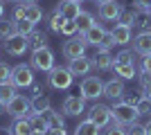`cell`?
<instances>
[{"label": "cell", "mask_w": 151, "mask_h": 135, "mask_svg": "<svg viewBox=\"0 0 151 135\" xmlns=\"http://www.w3.org/2000/svg\"><path fill=\"white\" fill-rule=\"evenodd\" d=\"M75 81V74L70 72V68H63V65H54L50 72H47V84L54 90H68Z\"/></svg>", "instance_id": "1"}, {"label": "cell", "mask_w": 151, "mask_h": 135, "mask_svg": "<svg viewBox=\"0 0 151 135\" xmlns=\"http://www.w3.org/2000/svg\"><path fill=\"white\" fill-rule=\"evenodd\" d=\"M29 65L38 72H50L54 68V52L50 47H38V50H32V59Z\"/></svg>", "instance_id": "2"}, {"label": "cell", "mask_w": 151, "mask_h": 135, "mask_svg": "<svg viewBox=\"0 0 151 135\" xmlns=\"http://www.w3.org/2000/svg\"><path fill=\"white\" fill-rule=\"evenodd\" d=\"M111 113H113V119L117 124H124V126H129V124H133V122H138V108L135 106H129V104H124V101H117V104H113L111 106Z\"/></svg>", "instance_id": "3"}, {"label": "cell", "mask_w": 151, "mask_h": 135, "mask_svg": "<svg viewBox=\"0 0 151 135\" xmlns=\"http://www.w3.org/2000/svg\"><path fill=\"white\" fill-rule=\"evenodd\" d=\"M86 47H88V43H86V39H83V34L79 32V36H68V41L63 43V56L68 59V61H72V59H79L86 54Z\"/></svg>", "instance_id": "4"}, {"label": "cell", "mask_w": 151, "mask_h": 135, "mask_svg": "<svg viewBox=\"0 0 151 135\" xmlns=\"http://www.w3.org/2000/svg\"><path fill=\"white\" fill-rule=\"evenodd\" d=\"M34 81H36V77H34V68L32 65L18 63L12 68V84L16 88H29Z\"/></svg>", "instance_id": "5"}, {"label": "cell", "mask_w": 151, "mask_h": 135, "mask_svg": "<svg viewBox=\"0 0 151 135\" xmlns=\"http://www.w3.org/2000/svg\"><path fill=\"white\" fill-rule=\"evenodd\" d=\"M79 92H81L83 99H88V101H95L97 97L104 95V81L99 77H86L79 86Z\"/></svg>", "instance_id": "6"}, {"label": "cell", "mask_w": 151, "mask_h": 135, "mask_svg": "<svg viewBox=\"0 0 151 135\" xmlns=\"http://www.w3.org/2000/svg\"><path fill=\"white\" fill-rule=\"evenodd\" d=\"M7 115H12L14 119L16 117H29L32 115V99H27L23 95H16L7 104Z\"/></svg>", "instance_id": "7"}, {"label": "cell", "mask_w": 151, "mask_h": 135, "mask_svg": "<svg viewBox=\"0 0 151 135\" xmlns=\"http://www.w3.org/2000/svg\"><path fill=\"white\" fill-rule=\"evenodd\" d=\"M5 50H7V54H12V56H23V54L29 50V41H27V36L16 32L14 36H9V39L5 41Z\"/></svg>", "instance_id": "8"}, {"label": "cell", "mask_w": 151, "mask_h": 135, "mask_svg": "<svg viewBox=\"0 0 151 135\" xmlns=\"http://www.w3.org/2000/svg\"><path fill=\"white\" fill-rule=\"evenodd\" d=\"M88 119L95 122L99 129H106L108 124H111V119H113V113H111V108L104 106V104H95L93 108L88 110Z\"/></svg>", "instance_id": "9"}, {"label": "cell", "mask_w": 151, "mask_h": 135, "mask_svg": "<svg viewBox=\"0 0 151 135\" xmlns=\"http://www.w3.org/2000/svg\"><path fill=\"white\" fill-rule=\"evenodd\" d=\"M86 99H83L81 95L77 97V95H70L63 99V106H61V113L63 115H68V117H77V115H81L83 110H86Z\"/></svg>", "instance_id": "10"}, {"label": "cell", "mask_w": 151, "mask_h": 135, "mask_svg": "<svg viewBox=\"0 0 151 135\" xmlns=\"http://www.w3.org/2000/svg\"><path fill=\"white\" fill-rule=\"evenodd\" d=\"M120 11H122V5L117 0H106L97 7V16L101 20H117L120 18Z\"/></svg>", "instance_id": "11"}, {"label": "cell", "mask_w": 151, "mask_h": 135, "mask_svg": "<svg viewBox=\"0 0 151 135\" xmlns=\"http://www.w3.org/2000/svg\"><path fill=\"white\" fill-rule=\"evenodd\" d=\"M68 68H70V72H72L75 77H88L90 70H93V59H88L83 54V56H79V59H72Z\"/></svg>", "instance_id": "12"}, {"label": "cell", "mask_w": 151, "mask_h": 135, "mask_svg": "<svg viewBox=\"0 0 151 135\" xmlns=\"http://www.w3.org/2000/svg\"><path fill=\"white\" fill-rule=\"evenodd\" d=\"M124 79L120 77H113L111 81H106L104 84V97H108V99H122V95H124Z\"/></svg>", "instance_id": "13"}, {"label": "cell", "mask_w": 151, "mask_h": 135, "mask_svg": "<svg viewBox=\"0 0 151 135\" xmlns=\"http://www.w3.org/2000/svg\"><path fill=\"white\" fill-rule=\"evenodd\" d=\"M133 52L140 54V56L151 54V32H140L138 36L133 39Z\"/></svg>", "instance_id": "14"}, {"label": "cell", "mask_w": 151, "mask_h": 135, "mask_svg": "<svg viewBox=\"0 0 151 135\" xmlns=\"http://www.w3.org/2000/svg\"><path fill=\"white\" fill-rule=\"evenodd\" d=\"M81 34H83V39H86V43H88V45H95V47H97V45L104 41V36H106V29H104L99 23H95V25H90L88 29L81 32Z\"/></svg>", "instance_id": "15"}, {"label": "cell", "mask_w": 151, "mask_h": 135, "mask_svg": "<svg viewBox=\"0 0 151 135\" xmlns=\"http://www.w3.org/2000/svg\"><path fill=\"white\" fill-rule=\"evenodd\" d=\"M113 72H115V77L124 79V81H131V79L138 77L135 63H113Z\"/></svg>", "instance_id": "16"}, {"label": "cell", "mask_w": 151, "mask_h": 135, "mask_svg": "<svg viewBox=\"0 0 151 135\" xmlns=\"http://www.w3.org/2000/svg\"><path fill=\"white\" fill-rule=\"evenodd\" d=\"M111 36H113L115 45H126V43H131V27L117 23V25L111 29Z\"/></svg>", "instance_id": "17"}, {"label": "cell", "mask_w": 151, "mask_h": 135, "mask_svg": "<svg viewBox=\"0 0 151 135\" xmlns=\"http://www.w3.org/2000/svg\"><path fill=\"white\" fill-rule=\"evenodd\" d=\"M57 9L63 14V18H68V20H75L79 16V11H81L79 2H75V0H61L57 5Z\"/></svg>", "instance_id": "18"}, {"label": "cell", "mask_w": 151, "mask_h": 135, "mask_svg": "<svg viewBox=\"0 0 151 135\" xmlns=\"http://www.w3.org/2000/svg\"><path fill=\"white\" fill-rule=\"evenodd\" d=\"M43 117H45V122H47V129H63V126H65V119H63L61 110L47 108L43 113Z\"/></svg>", "instance_id": "19"}, {"label": "cell", "mask_w": 151, "mask_h": 135, "mask_svg": "<svg viewBox=\"0 0 151 135\" xmlns=\"http://www.w3.org/2000/svg\"><path fill=\"white\" fill-rule=\"evenodd\" d=\"M113 63H115V56L111 52H106V54H99V52H97V56H95V61H93V68L104 72V70H113Z\"/></svg>", "instance_id": "20"}, {"label": "cell", "mask_w": 151, "mask_h": 135, "mask_svg": "<svg viewBox=\"0 0 151 135\" xmlns=\"http://www.w3.org/2000/svg\"><path fill=\"white\" fill-rule=\"evenodd\" d=\"M65 20H68V18H63V14L59 11L57 7H54V11H52V14H47V27H50V32L61 34L63 23H65Z\"/></svg>", "instance_id": "21"}, {"label": "cell", "mask_w": 151, "mask_h": 135, "mask_svg": "<svg viewBox=\"0 0 151 135\" xmlns=\"http://www.w3.org/2000/svg\"><path fill=\"white\" fill-rule=\"evenodd\" d=\"M43 9H41V7L36 5V2H25V18L29 20V23H34V25H36V23H41V20H43Z\"/></svg>", "instance_id": "22"}, {"label": "cell", "mask_w": 151, "mask_h": 135, "mask_svg": "<svg viewBox=\"0 0 151 135\" xmlns=\"http://www.w3.org/2000/svg\"><path fill=\"white\" fill-rule=\"evenodd\" d=\"M14 135H29L32 133V124H29V117H16L14 124L9 126Z\"/></svg>", "instance_id": "23"}, {"label": "cell", "mask_w": 151, "mask_h": 135, "mask_svg": "<svg viewBox=\"0 0 151 135\" xmlns=\"http://www.w3.org/2000/svg\"><path fill=\"white\" fill-rule=\"evenodd\" d=\"M138 14H140V9H138L135 5H133V7H122L117 23H122V25H129V27H131L133 23H135V18H138Z\"/></svg>", "instance_id": "24"}, {"label": "cell", "mask_w": 151, "mask_h": 135, "mask_svg": "<svg viewBox=\"0 0 151 135\" xmlns=\"http://www.w3.org/2000/svg\"><path fill=\"white\" fill-rule=\"evenodd\" d=\"M32 50H38V47H47V34L41 32V29H34V32L27 36Z\"/></svg>", "instance_id": "25"}, {"label": "cell", "mask_w": 151, "mask_h": 135, "mask_svg": "<svg viewBox=\"0 0 151 135\" xmlns=\"http://www.w3.org/2000/svg\"><path fill=\"white\" fill-rule=\"evenodd\" d=\"M16 34V20L12 18H0V41H7L9 36H14Z\"/></svg>", "instance_id": "26"}, {"label": "cell", "mask_w": 151, "mask_h": 135, "mask_svg": "<svg viewBox=\"0 0 151 135\" xmlns=\"http://www.w3.org/2000/svg\"><path fill=\"white\" fill-rule=\"evenodd\" d=\"M75 135H99V126L95 122H90V119H83V122L77 124Z\"/></svg>", "instance_id": "27"}, {"label": "cell", "mask_w": 151, "mask_h": 135, "mask_svg": "<svg viewBox=\"0 0 151 135\" xmlns=\"http://www.w3.org/2000/svg\"><path fill=\"white\" fill-rule=\"evenodd\" d=\"M47 108H52V104H50V97H47V95L32 97V113H45Z\"/></svg>", "instance_id": "28"}, {"label": "cell", "mask_w": 151, "mask_h": 135, "mask_svg": "<svg viewBox=\"0 0 151 135\" xmlns=\"http://www.w3.org/2000/svg\"><path fill=\"white\" fill-rule=\"evenodd\" d=\"M16 95H18V92H16V86H14L12 81H9V84H0V101L2 104H9Z\"/></svg>", "instance_id": "29"}, {"label": "cell", "mask_w": 151, "mask_h": 135, "mask_svg": "<svg viewBox=\"0 0 151 135\" xmlns=\"http://www.w3.org/2000/svg\"><path fill=\"white\" fill-rule=\"evenodd\" d=\"M75 23H77V27H79V32H86L90 25H95V18H93V14H88V11H79Z\"/></svg>", "instance_id": "30"}, {"label": "cell", "mask_w": 151, "mask_h": 135, "mask_svg": "<svg viewBox=\"0 0 151 135\" xmlns=\"http://www.w3.org/2000/svg\"><path fill=\"white\" fill-rule=\"evenodd\" d=\"M29 124H32V131H38V133L47 131V122H45L43 113H32L29 115Z\"/></svg>", "instance_id": "31"}, {"label": "cell", "mask_w": 151, "mask_h": 135, "mask_svg": "<svg viewBox=\"0 0 151 135\" xmlns=\"http://www.w3.org/2000/svg\"><path fill=\"white\" fill-rule=\"evenodd\" d=\"M133 25L138 27L140 32H151V14L149 11H140Z\"/></svg>", "instance_id": "32"}, {"label": "cell", "mask_w": 151, "mask_h": 135, "mask_svg": "<svg viewBox=\"0 0 151 135\" xmlns=\"http://www.w3.org/2000/svg\"><path fill=\"white\" fill-rule=\"evenodd\" d=\"M115 63H135V52L122 50L120 54H115Z\"/></svg>", "instance_id": "33"}, {"label": "cell", "mask_w": 151, "mask_h": 135, "mask_svg": "<svg viewBox=\"0 0 151 135\" xmlns=\"http://www.w3.org/2000/svg\"><path fill=\"white\" fill-rule=\"evenodd\" d=\"M16 32H18V34H23V36H29V34L34 32V23H29L27 18L18 20V23H16Z\"/></svg>", "instance_id": "34"}, {"label": "cell", "mask_w": 151, "mask_h": 135, "mask_svg": "<svg viewBox=\"0 0 151 135\" xmlns=\"http://www.w3.org/2000/svg\"><path fill=\"white\" fill-rule=\"evenodd\" d=\"M12 81V65L0 61V84H9Z\"/></svg>", "instance_id": "35"}, {"label": "cell", "mask_w": 151, "mask_h": 135, "mask_svg": "<svg viewBox=\"0 0 151 135\" xmlns=\"http://www.w3.org/2000/svg\"><path fill=\"white\" fill-rule=\"evenodd\" d=\"M135 108H138V115L140 117H142V115H151V99L142 95V99H140V104L135 106Z\"/></svg>", "instance_id": "36"}, {"label": "cell", "mask_w": 151, "mask_h": 135, "mask_svg": "<svg viewBox=\"0 0 151 135\" xmlns=\"http://www.w3.org/2000/svg\"><path fill=\"white\" fill-rule=\"evenodd\" d=\"M104 135H126V126L124 124H108L106 131H104Z\"/></svg>", "instance_id": "37"}, {"label": "cell", "mask_w": 151, "mask_h": 135, "mask_svg": "<svg viewBox=\"0 0 151 135\" xmlns=\"http://www.w3.org/2000/svg\"><path fill=\"white\" fill-rule=\"evenodd\" d=\"M140 99H142V92H124L122 95V101L129 104V106H138Z\"/></svg>", "instance_id": "38"}, {"label": "cell", "mask_w": 151, "mask_h": 135, "mask_svg": "<svg viewBox=\"0 0 151 135\" xmlns=\"http://www.w3.org/2000/svg\"><path fill=\"white\" fill-rule=\"evenodd\" d=\"M77 32H79V27H77L75 20H65V23H63V29H61L63 36H75Z\"/></svg>", "instance_id": "39"}, {"label": "cell", "mask_w": 151, "mask_h": 135, "mask_svg": "<svg viewBox=\"0 0 151 135\" xmlns=\"http://www.w3.org/2000/svg\"><path fill=\"white\" fill-rule=\"evenodd\" d=\"M25 18V2H18V5L14 7V11H12V20H23Z\"/></svg>", "instance_id": "40"}, {"label": "cell", "mask_w": 151, "mask_h": 135, "mask_svg": "<svg viewBox=\"0 0 151 135\" xmlns=\"http://www.w3.org/2000/svg\"><path fill=\"white\" fill-rule=\"evenodd\" d=\"M126 135H145V126L138 124V122L129 124V126H126Z\"/></svg>", "instance_id": "41"}, {"label": "cell", "mask_w": 151, "mask_h": 135, "mask_svg": "<svg viewBox=\"0 0 151 135\" xmlns=\"http://www.w3.org/2000/svg\"><path fill=\"white\" fill-rule=\"evenodd\" d=\"M29 95H32V97H38V95H43V84L34 81V84L29 86Z\"/></svg>", "instance_id": "42"}, {"label": "cell", "mask_w": 151, "mask_h": 135, "mask_svg": "<svg viewBox=\"0 0 151 135\" xmlns=\"http://www.w3.org/2000/svg\"><path fill=\"white\" fill-rule=\"evenodd\" d=\"M140 70H142V72H151V54L142 56V65H140Z\"/></svg>", "instance_id": "43"}, {"label": "cell", "mask_w": 151, "mask_h": 135, "mask_svg": "<svg viewBox=\"0 0 151 135\" xmlns=\"http://www.w3.org/2000/svg\"><path fill=\"white\" fill-rule=\"evenodd\" d=\"M133 5L138 7L140 11H147V9L151 7V0H133Z\"/></svg>", "instance_id": "44"}, {"label": "cell", "mask_w": 151, "mask_h": 135, "mask_svg": "<svg viewBox=\"0 0 151 135\" xmlns=\"http://www.w3.org/2000/svg\"><path fill=\"white\" fill-rule=\"evenodd\" d=\"M43 135H68V133H65V126H63V129H47L43 131Z\"/></svg>", "instance_id": "45"}, {"label": "cell", "mask_w": 151, "mask_h": 135, "mask_svg": "<svg viewBox=\"0 0 151 135\" xmlns=\"http://www.w3.org/2000/svg\"><path fill=\"white\" fill-rule=\"evenodd\" d=\"M5 16V0H0V18Z\"/></svg>", "instance_id": "46"}, {"label": "cell", "mask_w": 151, "mask_h": 135, "mask_svg": "<svg viewBox=\"0 0 151 135\" xmlns=\"http://www.w3.org/2000/svg\"><path fill=\"white\" fill-rule=\"evenodd\" d=\"M0 135H14L12 129H0Z\"/></svg>", "instance_id": "47"}, {"label": "cell", "mask_w": 151, "mask_h": 135, "mask_svg": "<svg viewBox=\"0 0 151 135\" xmlns=\"http://www.w3.org/2000/svg\"><path fill=\"white\" fill-rule=\"evenodd\" d=\"M5 113H7V104L0 101V115H5Z\"/></svg>", "instance_id": "48"}, {"label": "cell", "mask_w": 151, "mask_h": 135, "mask_svg": "<svg viewBox=\"0 0 151 135\" xmlns=\"http://www.w3.org/2000/svg\"><path fill=\"white\" fill-rule=\"evenodd\" d=\"M145 135H151V122H149V124L145 126Z\"/></svg>", "instance_id": "49"}, {"label": "cell", "mask_w": 151, "mask_h": 135, "mask_svg": "<svg viewBox=\"0 0 151 135\" xmlns=\"http://www.w3.org/2000/svg\"><path fill=\"white\" fill-rule=\"evenodd\" d=\"M29 135H43V133H38V131H32V133Z\"/></svg>", "instance_id": "50"}, {"label": "cell", "mask_w": 151, "mask_h": 135, "mask_svg": "<svg viewBox=\"0 0 151 135\" xmlns=\"http://www.w3.org/2000/svg\"><path fill=\"white\" fill-rule=\"evenodd\" d=\"M20 2H36V0H20Z\"/></svg>", "instance_id": "51"}, {"label": "cell", "mask_w": 151, "mask_h": 135, "mask_svg": "<svg viewBox=\"0 0 151 135\" xmlns=\"http://www.w3.org/2000/svg\"><path fill=\"white\" fill-rule=\"evenodd\" d=\"M95 2H97V5H101V2H106V0H95Z\"/></svg>", "instance_id": "52"}, {"label": "cell", "mask_w": 151, "mask_h": 135, "mask_svg": "<svg viewBox=\"0 0 151 135\" xmlns=\"http://www.w3.org/2000/svg\"><path fill=\"white\" fill-rule=\"evenodd\" d=\"M5 2H20V0H5Z\"/></svg>", "instance_id": "53"}, {"label": "cell", "mask_w": 151, "mask_h": 135, "mask_svg": "<svg viewBox=\"0 0 151 135\" xmlns=\"http://www.w3.org/2000/svg\"><path fill=\"white\" fill-rule=\"evenodd\" d=\"M75 2H83V0H75Z\"/></svg>", "instance_id": "54"}, {"label": "cell", "mask_w": 151, "mask_h": 135, "mask_svg": "<svg viewBox=\"0 0 151 135\" xmlns=\"http://www.w3.org/2000/svg\"><path fill=\"white\" fill-rule=\"evenodd\" d=\"M147 11H149V14H151V7H149V9H147Z\"/></svg>", "instance_id": "55"}]
</instances>
